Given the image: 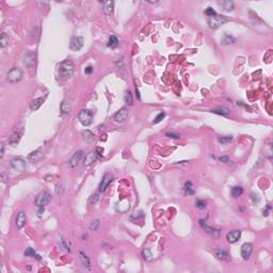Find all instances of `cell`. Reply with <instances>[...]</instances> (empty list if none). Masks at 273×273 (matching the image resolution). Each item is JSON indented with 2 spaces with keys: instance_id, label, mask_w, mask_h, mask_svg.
I'll list each match as a JSON object with an SVG mask.
<instances>
[{
  "instance_id": "28",
  "label": "cell",
  "mask_w": 273,
  "mask_h": 273,
  "mask_svg": "<svg viewBox=\"0 0 273 273\" xmlns=\"http://www.w3.org/2000/svg\"><path fill=\"white\" fill-rule=\"evenodd\" d=\"M108 46L111 48H115L118 46V40L115 35H110L109 41H108Z\"/></svg>"
},
{
  "instance_id": "42",
  "label": "cell",
  "mask_w": 273,
  "mask_h": 273,
  "mask_svg": "<svg viewBox=\"0 0 273 273\" xmlns=\"http://www.w3.org/2000/svg\"><path fill=\"white\" fill-rule=\"evenodd\" d=\"M98 198H99L98 194H93V195L91 196V198H90V201H89V203L93 202V205H95L97 203V201H98Z\"/></svg>"
},
{
  "instance_id": "45",
  "label": "cell",
  "mask_w": 273,
  "mask_h": 273,
  "mask_svg": "<svg viewBox=\"0 0 273 273\" xmlns=\"http://www.w3.org/2000/svg\"><path fill=\"white\" fill-rule=\"evenodd\" d=\"M92 71H93V67L91 65H89V66H86V68H84V73L86 74H92Z\"/></svg>"
},
{
  "instance_id": "6",
  "label": "cell",
  "mask_w": 273,
  "mask_h": 273,
  "mask_svg": "<svg viewBox=\"0 0 273 273\" xmlns=\"http://www.w3.org/2000/svg\"><path fill=\"white\" fill-rule=\"evenodd\" d=\"M11 168L15 171V172H24L27 169V164H26V161L23 160L21 158H15V159L11 160Z\"/></svg>"
},
{
  "instance_id": "31",
  "label": "cell",
  "mask_w": 273,
  "mask_h": 273,
  "mask_svg": "<svg viewBox=\"0 0 273 273\" xmlns=\"http://www.w3.org/2000/svg\"><path fill=\"white\" fill-rule=\"evenodd\" d=\"M142 257H143V259H145L146 261L153 260V254H151V252L148 250V249H143Z\"/></svg>"
},
{
  "instance_id": "8",
  "label": "cell",
  "mask_w": 273,
  "mask_h": 273,
  "mask_svg": "<svg viewBox=\"0 0 273 273\" xmlns=\"http://www.w3.org/2000/svg\"><path fill=\"white\" fill-rule=\"evenodd\" d=\"M114 176L112 173H106L105 175H104L103 179H101L100 184H99V187H98V190L99 192H104L106 189H107V187L110 185V184L112 183V180H113Z\"/></svg>"
},
{
  "instance_id": "21",
  "label": "cell",
  "mask_w": 273,
  "mask_h": 273,
  "mask_svg": "<svg viewBox=\"0 0 273 273\" xmlns=\"http://www.w3.org/2000/svg\"><path fill=\"white\" fill-rule=\"evenodd\" d=\"M45 99L43 98V97H40V98H35L33 101H32L31 104H30V108H31L32 111H36V110L38 109V108L41 107V106L43 105V103H44Z\"/></svg>"
},
{
  "instance_id": "49",
  "label": "cell",
  "mask_w": 273,
  "mask_h": 273,
  "mask_svg": "<svg viewBox=\"0 0 273 273\" xmlns=\"http://www.w3.org/2000/svg\"><path fill=\"white\" fill-rule=\"evenodd\" d=\"M136 96H138V98L140 99V98H141V96H140V94H139V90H138V88H136Z\"/></svg>"
},
{
  "instance_id": "10",
  "label": "cell",
  "mask_w": 273,
  "mask_h": 273,
  "mask_svg": "<svg viewBox=\"0 0 273 273\" xmlns=\"http://www.w3.org/2000/svg\"><path fill=\"white\" fill-rule=\"evenodd\" d=\"M253 252V246L251 243H243L241 246V249H240V253H241V256L242 258L244 259V260H248L249 258H250L251 254H252Z\"/></svg>"
},
{
  "instance_id": "26",
  "label": "cell",
  "mask_w": 273,
  "mask_h": 273,
  "mask_svg": "<svg viewBox=\"0 0 273 273\" xmlns=\"http://www.w3.org/2000/svg\"><path fill=\"white\" fill-rule=\"evenodd\" d=\"M212 113L214 114H219V115H228L229 114V109H227V108L225 107H221V108H217V109H213L212 110Z\"/></svg>"
},
{
  "instance_id": "33",
  "label": "cell",
  "mask_w": 273,
  "mask_h": 273,
  "mask_svg": "<svg viewBox=\"0 0 273 273\" xmlns=\"http://www.w3.org/2000/svg\"><path fill=\"white\" fill-rule=\"evenodd\" d=\"M80 258H81L82 263L84 264V266H86V267H88V268H90V266H91V261H90V259H89V257L86 256V255L84 254L83 252H80Z\"/></svg>"
},
{
  "instance_id": "19",
  "label": "cell",
  "mask_w": 273,
  "mask_h": 273,
  "mask_svg": "<svg viewBox=\"0 0 273 273\" xmlns=\"http://www.w3.org/2000/svg\"><path fill=\"white\" fill-rule=\"evenodd\" d=\"M104 5V12L107 15H112L113 14V9H114V2L113 1H105L103 2Z\"/></svg>"
},
{
  "instance_id": "36",
  "label": "cell",
  "mask_w": 273,
  "mask_h": 273,
  "mask_svg": "<svg viewBox=\"0 0 273 273\" xmlns=\"http://www.w3.org/2000/svg\"><path fill=\"white\" fill-rule=\"evenodd\" d=\"M35 254L36 253L34 252V250L32 248H28L27 250L25 251V256H27V257H34Z\"/></svg>"
},
{
  "instance_id": "47",
  "label": "cell",
  "mask_w": 273,
  "mask_h": 273,
  "mask_svg": "<svg viewBox=\"0 0 273 273\" xmlns=\"http://www.w3.org/2000/svg\"><path fill=\"white\" fill-rule=\"evenodd\" d=\"M271 209V205H268L267 206V208H266L265 210H264V216L265 217H267L268 214H269V210Z\"/></svg>"
},
{
  "instance_id": "2",
  "label": "cell",
  "mask_w": 273,
  "mask_h": 273,
  "mask_svg": "<svg viewBox=\"0 0 273 273\" xmlns=\"http://www.w3.org/2000/svg\"><path fill=\"white\" fill-rule=\"evenodd\" d=\"M51 200V196L48 192L46 191H42L38 194V196L35 198V201H34V205L36 207L41 208V207H45L46 205L49 204Z\"/></svg>"
},
{
  "instance_id": "34",
  "label": "cell",
  "mask_w": 273,
  "mask_h": 273,
  "mask_svg": "<svg viewBox=\"0 0 273 273\" xmlns=\"http://www.w3.org/2000/svg\"><path fill=\"white\" fill-rule=\"evenodd\" d=\"M205 14L207 15V16H209V17H213V16H216V15H217V13H216V11H214L212 8L208 6V8L205 10Z\"/></svg>"
},
{
  "instance_id": "1",
  "label": "cell",
  "mask_w": 273,
  "mask_h": 273,
  "mask_svg": "<svg viewBox=\"0 0 273 273\" xmlns=\"http://www.w3.org/2000/svg\"><path fill=\"white\" fill-rule=\"evenodd\" d=\"M75 65L71 60H65L59 65V76L62 80H68L73 76Z\"/></svg>"
},
{
  "instance_id": "22",
  "label": "cell",
  "mask_w": 273,
  "mask_h": 273,
  "mask_svg": "<svg viewBox=\"0 0 273 273\" xmlns=\"http://www.w3.org/2000/svg\"><path fill=\"white\" fill-rule=\"evenodd\" d=\"M235 38L234 36H231V34L228 33H224V35L222 36V38H221V44L222 45H228V44H233V43H235Z\"/></svg>"
},
{
  "instance_id": "15",
  "label": "cell",
  "mask_w": 273,
  "mask_h": 273,
  "mask_svg": "<svg viewBox=\"0 0 273 273\" xmlns=\"http://www.w3.org/2000/svg\"><path fill=\"white\" fill-rule=\"evenodd\" d=\"M82 157H83V151H76V153L73 155V157H71V161H69V166H71V169L77 168L78 163L80 162V160H81Z\"/></svg>"
},
{
  "instance_id": "18",
  "label": "cell",
  "mask_w": 273,
  "mask_h": 273,
  "mask_svg": "<svg viewBox=\"0 0 273 273\" xmlns=\"http://www.w3.org/2000/svg\"><path fill=\"white\" fill-rule=\"evenodd\" d=\"M218 5L221 8V10L225 11V12H231L234 10L235 4L233 1H219Z\"/></svg>"
},
{
  "instance_id": "27",
  "label": "cell",
  "mask_w": 273,
  "mask_h": 273,
  "mask_svg": "<svg viewBox=\"0 0 273 273\" xmlns=\"http://www.w3.org/2000/svg\"><path fill=\"white\" fill-rule=\"evenodd\" d=\"M94 138H95L94 133H92L90 130H86L82 133V139H83L86 142H88V143L92 142V141L94 140Z\"/></svg>"
},
{
  "instance_id": "38",
  "label": "cell",
  "mask_w": 273,
  "mask_h": 273,
  "mask_svg": "<svg viewBox=\"0 0 273 273\" xmlns=\"http://www.w3.org/2000/svg\"><path fill=\"white\" fill-rule=\"evenodd\" d=\"M99 226V221L98 220H94L92 223L90 224V229L91 231H97Z\"/></svg>"
},
{
  "instance_id": "37",
  "label": "cell",
  "mask_w": 273,
  "mask_h": 273,
  "mask_svg": "<svg viewBox=\"0 0 273 273\" xmlns=\"http://www.w3.org/2000/svg\"><path fill=\"white\" fill-rule=\"evenodd\" d=\"M125 101H126L127 104H128V105H133V95H131V93L129 92H127V94H126V96H125Z\"/></svg>"
},
{
  "instance_id": "32",
  "label": "cell",
  "mask_w": 273,
  "mask_h": 273,
  "mask_svg": "<svg viewBox=\"0 0 273 273\" xmlns=\"http://www.w3.org/2000/svg\"><path fill=\"white\" fill-rule=\"evenodd\" d=\"M233 136H219L218 138V142L221 143L222 145H225V144H228V143H231V141H233Z\"/></svg>"
},
{
  "instance_id": "40",
  "label": "cell",
  "mask_w": 273,
  "mask_h": 273,
  "mask_svg": "<svg viewBox=\"0 0 273 273\" xmlns=\"http://www.w3.org/2000/svg\"><path fill=\"white\" fill-rule=\"evenodd\" d=\"M251 200H252V202L254 203V204H256V203H258L259 201H260V198H259V195L257 193L252 192V193H251Z\"/></svg>"
},
{
  "instance_id": "25",
  "label": "cell",
  "mask_w": 273,
  "mask_h": 273,
  "mask_svg": "<svg viewBox=\"0 0 273 273\" xmlns=\"http://www.w3.org/2000/svg\"><path fill=\"white\" fill-rule=\"evenodd\" d=\"M184 190H185V193L187 195H193L194 194V189L192 188L191 181H186L185 185H184Z\"/></svg>"
},
{
  "instance_id": "17",
  "label": "cell",
  "mask_w": 273,
  "mask_h": 273,
  "mask_svg": "<svg viewBox=\"0 0 273 273\" xmlns=\"http://www.w3.org/2000/svg\"><path fill=\"white\" fill-rule=\"evenodd\" d=\"M26 221H27V216L24 211H20L16 217V225H17V228L21 229L26 224Z\"/></svg>"
},
{
  "instance_id": "41",
  "label": "cell",
  "mask_w": 273,
  "mask_h": 273,
  "mask_svg": "<svg viewBox=\"0 0 273 273\" xmlns=\"http://www.w3.org/2000/svg\"><path fill=\"white\" fill-rule=\"evenodd\" d=\"M60 241H61V246L62 248H63L66 252H69V246H67V243H66L65 240H64L63 238H60Z\"/></svg>"
},
{
  "instance_id": "43",
  "label": "cell",
  "mask_w": 273,
  "mask_h": 273,
  "mask_svg": "<svg viewBox=\"0 0 273 273\" xmlns=\"http://www.w3.org/2000/svg\"><path fill=\"white\" fill-rule=\"evenodd\" d=\"M166 136H170V138H173V139H179L180 138V136L177 135V133H166Z\"/></svg>"
},
{
  "instance_id": "4",
  "label": "cell",
  "mask_w": 273,
  "mask_h": 273,
  "mask_svg": "<svg viewBox=\"0 0 273 273\" xmlns=\"http://www.w3.org/2000/svg\"><path fill=\"white\" fill-rule=\"evenodd\" d=\"M227 21V17L223 16V15H216L213 17H210L208 19V26L211 29H218L220 26H222L223 24H225Z\"/></svg>"
},
{
  "instance_id": "23",
  "label": "cell",
  "mask_w": 273,
  "mask_h": 273,
  "mask_svg": "<svg viewBox=\"0 0 273 273\" xmlns=\"http://www.w3.org/2000/svg\"><path fill=\"white\" fill-rule=\"evenodd\" d=\"M200 225H201V227H202V228L204 229V231H206V233H208V234H211V235H213V234H214V231H217V229H214L213 227L209 226V225H208L207 223H206L204 220H200Z\"/></svg>"
},
{
  "instance_id": "11",
  "label": "cell",
  "mask_w": 273,
  "mask_h": 273,
  "mask_svg": "<svg viewBox=\"0 0 273 273\" xmlns=\"http://www.w3.org/2000/svg\"><path fill=\"white\" fill-rule=\"evenodd\" d=\"M83 47V38L81 36H74L71 41V49L74 51H78Z\"/></svg>"
},
{
  "instance_id": "44",
  "label": "cell",
  "mask_w": 273,
  "mask_h": 273,
  "mask_svg": "<svg viewBox=\"0 0 273 273\" xmlns=\"http://www.w3.org/2000/svg\"><path fill=\"white\" fill-rule=\"evenodd\" d=\"M116 65H118V67L122 68L123 66H124V59H123V58L118 59V61H116Z\"/></svg>"
},
{
  "instance_id": "30",
  "label": "cell",
  "mask_w": 273,
  "mask_h": 273,
  "mask_svg": "<svg viewBox=\"0 0 273 273\" xmlns=\"http://www.w3.org/2000/svg\"><path fill=\"white\" fill-rule=\"evenodd\" d=\"M9 42H10V38H9V36L6 35V33H4V32H1V36H0V43H1V47H2V48H4V47L8 46Z\"/></svg>"
},
{
  "instance_id": "48",
  "label": "cell",
  "mask_w": 273,
  "mask_h": 273,
  "mask_svg": "<svg viewBox=\"0 0 273 273\" xmlns=\"http://www.w3.org/2000/svg\"><path fill=\"white\" fill-rule=\"evenodd\" d=\"M4 155V145L1 144V153H0V158H2Z\"/></svg>"
},
{
  "instance_id": "14",
  "label": "cell",
  "mask_w": 273,
  "mask_h": 273,
  "mask_svg": "<svg viewBox=\"0 0 273 273\" xmlns=\"http://www.w3.org/2000/svg\"><path fill=\"white\" fill-rule=\"evenodd\" d=\"M214 255L217 256V258H219L220 260H224V261H229L231 259V255L227 251L222 250V249H216L213 251Z\"/></svg>"
},
{
  "instance_id": "46",
  "label": "cell",
  "mask_w": 273,
  "mask_h": 273,
  "mask_svg": "<svg viewBox=\"0 0 273 273\" xmlns=\"http://www.w3.org/2000/svg\"><path fill=\"white\" fill-rule=\"evenodd\" d=\"M219 159H220V161L224 162V163H228V162H229V158H228V157H226V156H223V157H220V158H219Z\"/></svg>"
},
{
  "instance_id": "20",
  "label": "cell",
  "mask_w": 273,
  "mask_h": 273,
  "mask_svg": "<svg viewBox=\"0 0 273 273\" xmlns=\"http://www.w3.org/2000/svg\"><path fill=\"white\" fill-rule=\"evenodd\" d=\"M20 136H21L20 131H14L12 135L9 136V143L11 145H13V146L16 145L19 142V140H20Z\"/></svg>"
},
{
  "instance_id": "35",
  "label": "cell",
  "mask_w": 273,
  "mask_h": 273,
  "mask_svg": "<svg viewBox=\"0 0 273 273\" xmlns=\"http://www.w3.org/2000/svg\"><path fill=\"white\" fill-rule=\"evenodd\" d=\"M195 206L198 208V209H205L206 206H207V204H206L205 201H203V200H198V201H196V202H195Z\"/></svg>"
},
{
  "instance_id": "29",
  "label": "cell",
  "mask_w": 273,
  "mask_h": 273,
  "mask_svg": "<svg viewBox=\"0 0 273 273\" xmlns=\"http://www.w3.org/2000/svg\"><path fill=\"white\" fill-rule=\"evenodd\" d=\"M60 109H61V112L64 114H67L71 112V104L67 103V101H63V103L61 104V107H60Z\"/></svg>"
},
{
  "instance_id": "3",
  "label": "cell",
  "mask_w": 273,
  "mask_h": 273,
  "mask_svg": "<svg viewBox=\"0 0 273 273\" xmlns=\"http://www.w3.org/2000/svg\"><path fill=\"white\" fill-rule=\"evenodd\" d=\"M78 120L83 126H90L93 122V113L88 109L81 110L78 115Z\"/></svg>"
},
{
  "instance_id": "24",
  "label": "cell",
  "mask_w": 273,
  "mask_h": 273,
  "mask_svg": "<svg viewBox=\"0 0 273 273\" xmlns=\"http://www.w3.org/2000/svg\"><path fill=\"white\" fill-rule=\"evenodd\" d=\"M242 193H243V188L240 187V186H235V187L231 188V195H233V198H239V196L242 195Z\"/></svg>"
},
{
  "instance_id": "7",
  "label": "cell",
  "mask_w": 273,
  "mask_h": 273,
  "mask_svg": "<svg viewBox=\"0 0 273 273\" xmlns=\"http://www.w3.org/2000/svg\"><path fill=\"white\" fill-rule=\"evenodd\" d=\"M23 62L27 67H32L35 64V53L32 50H29L24 53L23 56Z\"/></svg>"
},
{
  "instance_id": "13",
  "label": "cell",
  "mask_w": 273,
  "mask_h": 273,
  "mask_svg": "<svg viewBox=\"0 0 273 273\" xmlns=\"http://www.w3.org/2000/svg\"><path fill=\"white\" fill-rule=\"evenodd\" d=\"M43 158H44V154L42 153L41 149L32 151V153L28 156V160H29L30 162H32V163H38V162H40Z\"/></svg>"
},
{
  "instance_id": "16",
  "label": "cell",
  "mask_w": 273,
  "mask_h": 273,
  "mask_svg": "<svg viewBox=\"0 0 273 273\" xmlns=\"http://www.w3.org/2000/svg\"><path fill=\"white\" fill-rule=\"evenodd\" d=\"M240 236H241V231H238V229H234V231H229L226 235L227 242H229V243H235V242H237L239 240Z\"/></svg>"
},
{
  "instance_id": "9",
  "label": "cell",
  "mask_w": 273,
  "mask_h": 273,
  "mask_svg": "<svg viewBox=\"0 0 273 273\" xmlns=\"http://www.w3.org/2000/svg\"><path fill=\"white\" fill-rule=\"evenodd\" d=\"M99 155L97 154V151H91L89 154H86V156L84 157V166H90L98 159Z\"/></svg>"
},
{
  "instance_id": "12",
  "label": "cell",
  "mask_w": 273,
  "mask_h": 273,
  "mask_svg": "<svg viewBox=\"0 0 273 273\" xmlns=\"http://www.w3.org/2000/svg\"><path fill=\"white\" fill-rule=\"evenodd\" d=\"M127 116H128V110H127V108H122V109H120L118 112L115 113V115H114V121H115L116 123H124L125 121L127 120Z\"/></svg>"
},
{
  "instance_id": "5",
  "label": "cell",
  "mask_w": 273,
  "mask_h": 273,
  "mask_svg": "<svg viewBox=\"0 0 273 273\" xmlns=\"http://www.w3.org/2000/svg\"><path fill=\"white\" fill-rule=\"evenodd\" d=\"M23 76H24V73L20 68L14 67L8 73L6 78H8V81L12 82V83H15V82L20 81V80L23 79Z\"/></svg>"
},
{
  "instance_id": "39",
  "label": "cell",
  "mask_w": 273,
  "mask_h": 273,
  "mask_svg": "<svg viewBox=\"0 0 273 273\" xmlns=\"http://www.w3.org/2000/svg\"><path fill=\"white\" fill-rule=\"evenodd\" d=\"M164 116H166V114H164V112H160L159 114H158L157 116H156V118H155V121H154V124H158V123H160L161 122L162 120H163V118Z\"/></svg>"
}]
</instances>
